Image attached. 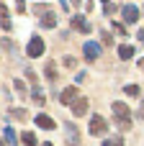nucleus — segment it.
Segmentation results:
<instances>
[{
	"label": "nucleus",
	"instance_id": "1",
	"mask_svg": "<svg viewBox=\"0 0 144 146\" xmlns=\"http://www.w3.org/2000/svg\"><path fill=\"white\" fill-rule=\"evenodd\" d=\"M111 108H113V113H116V118H119V126H121L124 131L131 128V118H129L131 110H129V105H126V103H113Z\"/></svg>",
	"mask_w": 144,
	"mask_h": 146
},
{
	"label": "nucleus",
	"instance_id": "2",
	"mask_svg": "<svg viewBox=\"0 0 144 146\" xmlns=\"http://www.w3.org/2000/svg\"><path fill=\"white\" fill-rule=\"evenodd\" d=\"M44 49H46L44 38H41V36H31V38H28V46H26V54H28L31 59H39V56L44 54Z\"/></svg>",
	"mask_w": 144,
	"mask_h": 146
},
{
	"label": "nucleus",
	"instance_id": "3",
	"mask_svg": "<svg viewBox=\"0 0 144 146\" xmlns=\"http://www.w3.org/2000/svg\"><path fill=\"white\" fill-rule=\"evenodd\" d=\"M88 131H90L93 136H103V133L108 131V121H106L103 115H93V118H90V126H88Z\"/></svg>",
	"mask_w": 144,
	"mask_h": 146
},
{
	"label": "nucleus",
	"instance_id": "4",
	"mask_svg": "<svg viewBox=\"0 0 144 146\" xmlns=\"http://www.w3.org/2000/svg\"><path fill=\"white\" fill-rule=\"evenodd\" d=\"M75 100H80V90H77V87H64L62 95H59V103H62L64 108H72Z\"/></svg>",
	"mask_w": 144,
	"mask_h": 146
},
{
	"label": "nucleus",
	"instance_id": "5",
	"mask_svg": "<svg viewBox=\"0 0 144 146\" xmlns=\"http://www.w3.org/2000/svg\"><path fill=\"white\" fill-rule=\"evenodd\" d=\"M82 56H85L88 62H95V59L100 56V44H98V41H88V44L82 46Z\"/></svg>",
	"mask_w": 144,
	"mask_h": 146
},
{
	"label": "nucleus",
	"instance_id": "6",
	"mask_svg": "<svg viewBox=\"0 0 144 146\" xmlns=\"http://www.w3.org/2000/svg\"><path fill=\"white\" fill-rule=\"evenodd\" d=\"M121 13H124V23H137L139 21V8L137 5H124Z\"/></svg>",
	"mask_w": 144,
	"mask_h": 146
},
{
	"label": "nucleus",
	"instance_id": "7",
	"mask_svg": "<svg viewBox=\"0 0 144 146\" xmlns=\"http://www.w3.org/2000/svg\"><path fill=\"white\" fill-rule=\"evenodd\" d=\"M36 126L44 128V131H54V128H57V123H54L46 113H39V115H36Z\"/></svg>",
	"mask_w": 144,
	"mask_h": 146
},
{
	"label": "nucleus",
	"instance_id": "8",
	"mask_svg": "<svg viewBox=\"0 0 144 146\" xmlns=\"http://www.w3.org/2000/svg\"><path fill=\"white\" fill-rule=\"evenodd\" d=\"M57 26V15L52 10H44L41 13V28H54Z\"/></svg>",
	"mask_w": 144,
	"mask_h": 146
},
{
	"label": "nucleus",
	"instance_id": "9",
	"mask_svg": "<svg viewBox=\"0 0 144 146\" xmlns=\"http://www.w3.org/2000/svg\"><path fill=\"white\" fill-rule=\"evenodd\" d=\"M72 28H75V31H82V33L90 31V26H88V21H85L82 15H72Z\"/></svg>",
	"mask_w": 144,
	"mask_h": 146
},
{
	"label": "nucleus",
	"instance_id": "10",
	"mask_svg": "<svg viewBox=\"0 0 144 146\" xmlns=\"http://www.w3.org/2000/svg\"><path fill=\"white\" fill-rule=\"evenodd\" d=\"M72 113H75L77 118H80V115H85V113H88V100H85V98L75 100V103H72Z\"/></svg>",
	"mask_w": 144,
	"mask_h": 146
},
{
	"label": "nucleus",
	"instance_id": "11",
	"mask_svg": "<svg viewBox=\"0 0 144 146\" xmlns=\"http://www.w3.org/2000/svg\"><path fill=\"white\" fill-rule=\"evenodd\" d=\"M21 144L23 146H36V136H33L31 131H23V133H21Z\"/></svg>",
	"mask_w": 144,
	"mask_h": 146
},
{
	"label": "nucleus",
	"instance_id": "12",
	"mask_svg": "<svg viewBox=\"0 0 144 146\" xmlns=\"http://www.w3.org/2000/svg\"><path fill=\"white\" fill-rule=\"evenodd\" d=\"M119 56H121L124 62L131 59V56H134V46H124V44H121V46H119Z\"/></svg>",
	"mask_w": 144,
	"mask_h": 146
},
{
	"label": "nucleus",
	"instance_id": "13",
	"mask_svg": "<svg viewBox=\"0 0 144 146\" xmlns=\"http://www.w3.org/2000/svg\"><path fill=\"white\" fill-rule=\"evenodd\" d=\"M46 80H49V82H54V80H57V64H54V62H49V64H46Z\"/></svg>",
	"mask_w": 144,
	"mask_h": 146
},
{
	"label": "nucleus",
	"instance_id": "14",
	"mask_svg": "<svg viewBox=\"0 0 144 146\" xmlns=\"http://www.w3.org/2000/svg\"><path fill=\"white\" fill-rule=\"evenodd\" d=\"M103 146H124V139L121 136H113V139H106Z\"/></svg>",
	"mask_w": 144,
	"mask_h": 146
},
{
	"label": "nucleus",
	"instance_id": "15",
	"mask_svg": "<svg viewBox=\"0 0 144 146\" xmlns=\"http://www.w3.org/2000/svg\"><path fill=\"white\" fill-rule=\"evenodd\" d=\"M126 95L137 98V95H139V85H126Z\"/></svg>",
	"mask_w": 144,
	"mask_h": 146
},
{
	"label": "nucleus",
	"instance_id": "16",
	"mask_svg": "<svg viewBox=\"0 0 144 146\" xmlns=\"http://www.w3.org/2000/svg\"><path fill=\"white\" fill-rule=\"evenodd\" d=\"M33 100H36L39 105H44V95H41V90H39V87H33Z\"/></svg>",
	"mask_w": 144,
	"mask_h": 146
},
{
	"label": "nucleus",
	"instance_id": "17",
	"mask_svg": "<svg viewBox=\"0 0 144 146\" xmlns=\"http://www.w3.org/2000/svg\"><path fill=\"white\" fill-rule=\"evenodd\" d=\"M113 31H116L119 36H126V28H124V23H113Z\"/></svg>",
	"mask_w": 144,
	"mask_h": 146
},
{
	"label": "nucleus",
	"instance_id": "18",
	"mask_svg": "<svg viewBox=\"0 0 144 146\" xmlns=\"http://www.w3.org/2000/svg\"><path fill=\"white\" fill-rule=\"evenodd\" d=\"M75 64H77V62H75L72 56H64V67H67V69H75Z\"/></svg>",
	"mask_w": 144,
	"mask_h": 146
},
{
	"label": "nucleus",
	"instance_id": "19",
	"mask_svg": "<svg viewBox=\"0 0 144 146\" xmlns=\"http://www.w3.org/2000/svg\"><path fill=\"white\" fill-rule=\"evenodd\" d=\"M5 139H8L10 144H15V133H13V128H5Z\"/></svg>",
	"mask_w": 144,
	"mask_h": 146
},
{
	"label": "nucleus",
	"instance_id": "20",
	"mask_svg": "<svg viewBox=\"0 0 144 146\" xmlns=\"http://www.w3.org/2000/svg\"><path fill=\"white\" fill-rule=\"evenodd\" d=\"M137 115H139V118L144 121V100H142V105H139V110H137Z\"/></svg>",
	"mask_w": 144,
	"mask_h": 146
},
{
	"label": "nucleus",
	"instance_id": "21",
	"mask_svg": "<svg viewBox=\"0 0 144 146\" xmlns=\"http://www.w3.org/2000/svg\"><path fill=\"white\" fill-rule=\"evenodd\" d=\"M139 67H142V69H144V59H142V62H139Z\"/></svg>",
	"mask_w": 144,
	"mask_h": 146
},
{
	"label": "nucleus",
	"instance_id": "22",
	"mask_svg": "<svg viewBox=\"0 0 144 146\" xmlns=\"http://www.w3.org/2000/svg\"><path fill=\"white\" fill-rule=\"evenodd\" d=\"M41 146H54V144H41Z\"/></svg>",
	"mask_w": 144,
	"mask_h": 146
},
{
	"label": "nucleus",
	"instance_id": "23",
	"mask_svg": "<svg viewBox=\"0 0 144 146\" xmlns=\"http://www.w3.org/2000/svg\"><path fill=\"white\" fill-rule=\"evenodd\" d=\"M0 146H5V144H3V141H0Z\"/></svg>",
	"mask_w": 144,
	"mask_h": 146
}]
</instances>
